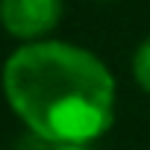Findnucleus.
Listing matches in <instances>:
<instances>
[{
    "label": "nucleus",
    "mask_w": 150,
    "mask_h": 150,
    "mask_svg": "<svg viewBox=\"0 0 150 150\" xmlns=\"http://www.w3.org/2000/svg\"><path fill=\"white\" fill-rule=\"evenodd\" d=\"M12 115L47 147H91L115 124L118 80L88 47L65 38L18 44L0 68Z\"/></svg>",
    "instance_id": "obj_1"
},
{
    "label": "nucleus",
    "mask_w": 150,
    "mask_h": 150,
    "mask_svg": "<svg viewBox=\"0 0 150 150\" xmlns=\"http://www.w3.org/2000/svg\"><path fill=\"white\" fill-rule=\"evenodd\" d=\"M65 18V0H0V30L18 44L53 38Z\"/></svg>",
    "instance_id": "obj_2"
},
{
    "label": "nucleus",
    "mask_w": 150,
    "mask_h": 150,
    "mask_svg": "<svg viewBox=\"0 0 150 150\" xmlns=\"http://www.w3.org/2000/svg\"><path fill=\"white\" fill-rule=\"evenodd\" d=\"M129 68H132V80H135V86H138L144 94H150V35L141 38L138 47L132 50Z\"/></svg>",
    "instance_id": "obj_3"
},
{
    "label": "nucleus",
    "mask_w": 150,
    "mask_h": 150,
    "mask_svg": "<svg viewBox=\"0 0 150 150\" xmlns=\"http://www.w3.org/2000/svg\"><path fill=\"white\" fill-rule=\"evenodd\" d=\"M47 150H91V147H80V144H59V147H47Z\"/></svg>",
    "instance_id": "obj_4"
},
{
    "label": "nucleus",
    "mask_w": 150,
    "mask_h": 150,
    "mask_svg": "<svg viewBox=\"0 0 150 150\" xmlns=\"http://www.w3.org/2000/svg\"><path fill=\"white\" fill-rule=\"evenodd\" d=\"M94 3H118V0H94Z\"/></svg>",
    "instance_id": "obj_5"
}]
</instances>
